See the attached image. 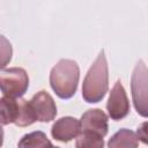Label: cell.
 Instances as JSON below:
<instances>
[{"mask_svg": "<svg viewBox=\"0 0 148 148\" xmlns=\"http://www.w3.org/2000/svg\"><path fill=\"white\" fill-rule=\"evenodd\" d=\"M80 132V121L74 117H62L58 119L51 128L53 139L61 142H68L75 139Z\"/></svg>", "mask_w": 148, "mask_h": 148, "instance_id": "9c48e42d", "label": "cell"}, {"mask_svg": "<svg viewBox=\"0 0 148 148\" xmlns=\"http://www.w3.org/2000/svg\"><path fill=\"white\" fill-rule=\"evenodd\" d=\"M79 77V65L74 60L61 59L51 69L50 84L58 97L68 99L76 92Z\"/></svg>", "mask_w": 148, "mask_h": 148, "instance_id": "7a4b0ae2", "label": "cell"}, {"mask_svg": "<svg viewBox=\"0 0 148 148\" xmlns=\"http://www.w3.org/2000/svg\"><path fill=\"white\" fill-rule=\"evenodd\" d=\"M138 135L128 128L119 130L111 136V139L108 142L109 148H138Z\"/></svg>", "mask_w": 148, "mask_h": 148, "instance_id": "30bf717a", "label": "cell"}, {"mask_svg": "<svg viewBox=\"0 0 148 148\" xmlns=\"http://www.w3.org/2000/svg\"><path fill=\"white\" fill-rule=\"evenodd\" d=\"M131 88L135 110L142 117H147V67L143 61H139L133 71Z\"/></svg>", "mask_w": 148, "mask_h": 148, "instance_id": "5b68a950", "label": "cell"}, {"mask_svg": "<svg viewBox=\"0 0 148 148\" xmlns=\"http://www.w3.org/2000/svg\"><path fill=\"white\" fill-rule=\"evenodd\" d=\"M145 127H146V123H143V124L141 125V127L138 128V139H141V140L146 143V142H147V135H146V130H145Z\"/></svg>", "mask_w": 148, "mask_h": 148, "instance_id": "5bb4252c", "label": "cell"}, {"mask_svg": "<svg viewBox=\"0 0 148 148\" xmlns=\"http://www.w3.org/2000/svg\"><path fill=\"white\" fill-rule=\"evenodd\" d=\"M13 56V47L10 42L2 35H0V68H3L9 64Z\"/></svg>", "mask_w": 148, "mask_h": 148, "instance_id": "4fadbf2b", "label": "cell"}, {"mask_svg": "<svg viewBox=\"0 0 148 148\" xmlns=\"http://www.w3.org/2000/svg\"><path fill=\"white\" fill-rule=\"evenodd\" d=\"M2 143H3V128L0 126V148H1Z\"/></svg>", "mask_w": 148, "mask_h": 148, "instance_id": "9a60e30c", "label": "cell"}, {"mask_svg": "<svg viewBox=\"0 0 148 148\" xmlns=\"http://www.w3.org/2000/svg\"><path fill=\"white\" fill-rule=\"evenodd\" d=\"M79 121L81 131L92 132L102 138L108 134V116L101 109H90L86 111Z\"/></svg>", "mask_w": 148, "mask_h": 148, "instance_id": "ba28073f", "label": "cell"}, {"mask_svg": "<svg viewBox=\"0 0 148 148\" xmlns=\"http://www.w3.org/2000/svg\"><path fill=\"white\" fill-rule=\"evenodd\" d=\"M106 110L112 120H121L130 112V102L126 91L119 80L111 89L106 103Z\"/></svg>", "mask_w": 148, "mask_h": 148, "instance_id": "52a82bcc", "label": "cell"}, {"mask_svg": "<svg viewBox=\"0 0 148 148\" xmlns=\"http://www.w3.org/2000/svg\"><path fill=\"white\" fill-rule=\"evenodd\" d=\"M51 148H59V147H54V146H52V147H51Z\"/></svg>", "mask_w": 148, "mask_h": 148, "instance_id": "2e32d148", "label": "cell"}, {"mask_svg": "<svg viewBox=\"0 0 148 148\" xmlns=\"http://www.w3.org/2000/svg\"><path fill=\"white\" fill-rule=\"evenodd\" d=\"M28 87L29 77L23 68H0V90L5 96L20 98L27 92Z\"/></svg>", "mask_w": 148, "mask_h": 148, "instance_id": "277c9868", "label": "cell"}, {"mask_svg": "<svg viewBox=\"0 0 148 148\" xmlns=\"http://www.w3.org/2000/svg\"><path fill=\"white\" fill-rule=\"evenodd\" d=\"M53 145L42 131H35L25 134L17 143L18 148H51Z\"/></svg>", "mask_w": 148, "mask_h": 148, "instance_id": "8fae6325", "label": "cell"}, {"mask_svg": "<svg viewBox=\"0 0 148 148\" xmlns=\"http://www.w3.org/2000/svg\"><path fill=\"white\" fill-rule=\"evenodd\" d=\"M109 88V68L106 57L102 50L90 66L82 84V97L87 103L101 102Z\"/></svg>", "mask_w": 148, "mask_h": 148, "instance_id": "6da1fadb", "label": "cell"}, {"mask_svg": "<svg viewBox=\"0 0 148 148\" xmlns=\"http://www.w3.org/2000/svg\"><path fill=\"white\" fill-rule=\"evenodd\" d=\"M75 147L76 148H104L103 138L96 133L81 131L76 136Z\"/></svg>", "mask_w": 148, "mask_h": 148, "instance_id": "7c38bea8", "label": "cell"}, {"mask_svg": "<svg viewBox=\"0 0 148 148\" xmlns=\"http://www.w3.org/2000/svg\"><path fill=\"white\" fill-rule=\"evenodd\" d=\"M36 121L29 101L3 96L0 98V124L25 127Z\"/></svg>", "mask_w": 148, "mask_h": 148, "instance_id": "3957f363", "label": "cell"}, {"mask_svg": "<svg viewBox=\"0 0 148 148\" xmlns=\"http://www.w3.org/2000/svg\"><path fill=\"white\" fill-rule=\"evenodd\" d=\"M29 104L31 106L36 121L49 123L53 120L57 116L56 102L52 96L45 90H40L35 94L29 101Z\"/></svg>", "mask_w": 148, "mask_h": 148, "instance_id": "8992f818", "label": "cell"}]
</instances>
